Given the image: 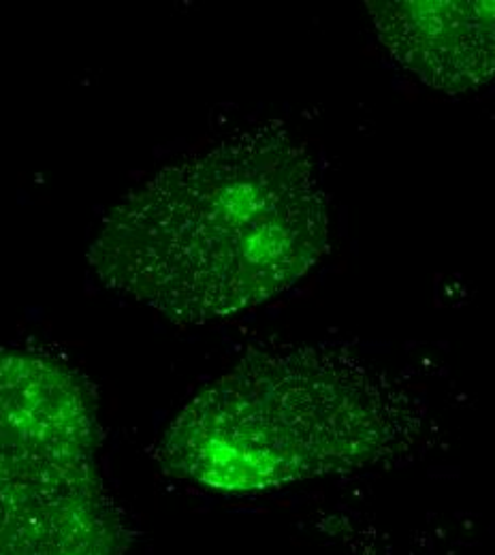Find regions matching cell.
Returning a JSON list of instances; mask_svg holds the SVG:
<instances>
[{"label": "cell", "instance_id": "5b68a950", "mask_svg": "<svg viewBox=\"0 0 495 555\" xmlns=\"http://www.w3.org/2000/svg\"><path fill=\"white\" fill-rule=\"evenodd\" d=\"M367 555H380V554H367Z\"/></svg>", "mask_w": 495, "mask_h": 555}, {"label": "cell", "instance_id": "7a4b0ae2", "mask_svg": "<svg viewBox=\"0 0 495 555\" xmlns=\"http://www.w3.org/2000/svg\"><path fill=\"white\" fill-rule=\"evenodd\" d=\"M425 425L421 400L351 348H255L178 413L156 462L193 486L259 493L391 464Z\"/></svg>", "mask_w": 495, "mask_h": 555}, {"label": "cell", "instance_id": "277c9868", "mask_svg": "<svg viewBox=\"0 0 495 555\" xmlns=\"http://www.w3.org/2000/svg\"><path fill=\"white\" fill-rule=\"evenodd\" d=\"M374 30L391 59L442 94L495 81V0H369Z\"/></svg>", "mask_w": 495, "mask_h": 555}, {"label": "cell", "instance_id": "3957f363", "mask_svg": "<svg viewBox=\"0 0 495 555\" xmlns=\"http://www.w3.org/2000/svg\"><path fill=\"white\" fill-rule=\"evenodd\" d=\"M101 444L77 367L0 347V555H127L135 532L103 479Z\"/></svg>", "mask_w": 495, "mask_h": 555}, {"label": "cell", "instance_id": "6da1fadb", "mask_svg": "<svg viewBox=\"0 0 495 555\" xmlns=\"http://www.w3.org/2000/svg\"><path fill=\"white\" fill-rule=\"evenodd\" d=\"M329 233L310 150L265 122L131 189L86 259L105 288L173 323L206 325L292 288L327 255Z\"/></svg>", "mask_w": 495, "mask_h": 555}]
</instances>
